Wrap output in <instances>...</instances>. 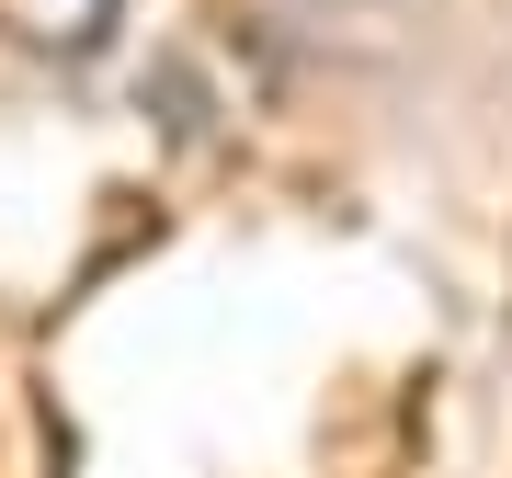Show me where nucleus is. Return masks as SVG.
Returning <instances> with one entry per match:
<instances>
[{
	"label": "nucleus",
	"mask_w": 512,
	"mask_h": 478,
	"mask_svg": "<svg viewBox=\"0 0 512 478\" xmlns=\"http://www.w3.org/2000/svg\"><path fill=\"white\" fill-rule=\"evenodd\" d=\"M126 23V0H0V35L23 57H57V69H92Z\"/></svg>",
	"instance_id": "f257e3e1"
}]
</instances>
